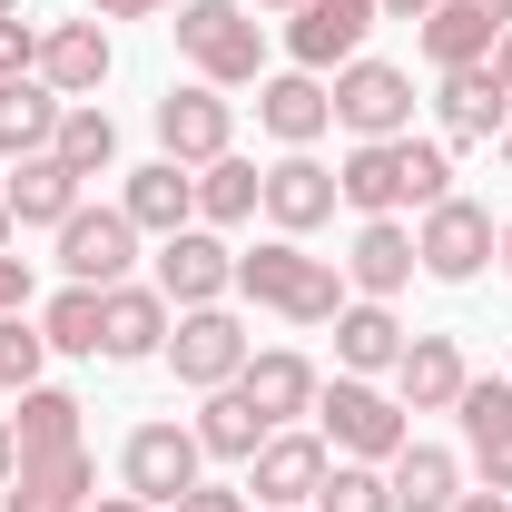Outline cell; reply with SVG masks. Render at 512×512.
Returning a JSON list of instances; mask_svg holds the SVG:
<instances>
[{"instance_id":"1","label":"cell","mask_w":512,"mask_h":512,"mask_svg":"<svg viewBox=\"0 0 512 512\" xmlns=\"http://www.w3.org/2000/svg\"><path fill=\"white\" fill-rule=\"evenodd\" d=\"M10 434H20L10 512H89L99 503V463L79 444V394L69 384H30L20 414H10Z\"/></svg>"},{"instance_id":"2","label":"cell","mask_w":512,"mask_h":512,"mask_svg":"<svg viewBox=\"0 0 512 512\" xmlns=\"http://www.w3.org/2000/svg\"><path fill=\"white\" fill-rule=\"evenodd\" d=\"M335 188H345V207L355 217H404V207H434V197H453V158L444 138H355L345 148V168H335Z\"/></svg>"},{"instance_id":"3","label":"cell","mask_w":512,"mask_h":512,"mask_svg":"<svg viewBox=\"0 0 512 512\" xmlns=\"http://www.w3.org/2000/svg\"><path fill=\"white\" fill-rule=\"evenodd\" d=\"M237 296H256L266 316H286V325H335L345 316V266L306 256V237H266V247L237 256Z\"/></svg>"},{"instance_id":"4","label":"cell","mask_w":512,"mask_h":512,"mask_svg":"<svg viewBox=\"0 0 512 512\" xmlns=\"http://www.w3.org/2000/svg\"><path fill=\"white\" fill-rule=\"evenodd\" d=\"M168 30H178V60H188L207 89H247L256 69H266V30H256L247 0H178Z\"/></svg>"},{"instance_id":"5","label":"cell","mask_w":512,"mask_h":512,"mask_svg":"<svg viewBox=\"0 0 512 512\" xmlns=\"http://www.w3.org/2000/svg\"><path fill=\"white\" fill-rule=\"evenodd\" d=\"M316 424H325V453H335V463H394V453L414 444L404 404H394L375 375H335L316 394Z\"/></svg>"},{"instance_id":"6","label":"cell","mask_w":512,"mask_h":512,"mask_svg":"<svg viewBox=\"0 0 512 512\" xmlns=\"http://www.w3.org/2000/svg\"><path fill=\"white\" fill-rule=\"evenodd\" d=\"M503 247V227H493V207H473V197H434L424 207V227H414V266L434 276V286H473L483 266Z\"/></svg>"},{"instance_id":"7","label":"cell","mask_w":512,"mask_h":512,"mask_svg":"<svg viewBox=\"0 0 512 512\" xmlns=\"http://www.w3.org/2000/svg\"><path fill=\"white\" fill-rule=\"evenodd\" d=\"M197 463H207L197 424H138V434L119 444V483H128V493H138L148 512H168L178 493H188V483H207Z\"/></svg>"},{"instance_id":"8","label":"cell","mask_w":512,"mask_h":512,"mask_svg":"<svg viewBox=\"0 0 512 512\" xmlns=\"http://www.w3.org/2000/svg\"><path fill=\"white\" fill-rule=\"evenodd\" d=\"M247 325L227 316V306H188V316L168 325V365H178V384H197V394H217V384L247 375Z\"/></svg>"},{"instance_id":"9","label":"cell","mask_w":512,"mask_h":512,"mask_svg":"<svg viewBox=\"0 0 512 512\" xmlns=\"http://www.w3.org/2000/svg\"><path fill=\"white\" fill-rule=\"evenodd\" d=\"M158 296L188 316V306H227L237 296V256L217 227H178V237H158Z\"/></svg>"},{"instance_id":"10","label":"cell","mask_w":512,"mask_h":512,"mask_svg":"<svg viewBox=\"0 0 512 512\" xmlns=\"http://www.w3.org/2000/svg\"><path fill=\"white\" fill-rule=\"evenodd\" d=\"M227 148H237V109H227V89L188 79V89H168V99H158V158L207 168V158H227Z\"/></svg>"},{"instance_id":"11","label":"cell","mask_w":512,"mask_h":512,"mask_svg":"<svg viewBox=\"0 0 512 512\" xmlns=\"http://www.w3.org/2000/svg\"><path fill=\"white\" fill-rule=\"evenodd\" d=\"M335 128H355V138H404V128H414V79L394 60H345L335 69Z\"/></svg>"},{"instance_id":"12","label":"cell","mask_w":512,"mask_h":512,"mask_svg":"<svg viewBox=\"0 0 512 512\" xmlns=\"http://www.w3.org/2000/svg\"><path fill=\"white\" fill-rule=\"evenodd\" d=\"M375 20H384L375 0H306V10H286V60L325 79V69L365 60V30Z\"/></svg>"},{"instance_id":"13","label":"cell","mask_w":512,"mask_h":512,"mask_svg":"<svg viewBox=\"0 0 512 512\" xmlns=\"http://www.w3.org/2000/svg\"><path fill=\"white\" fill-rule=\"evenodd\" d=\"M128 256H138L128 207H89L79 197V217L60 227V276L69 286H128Z\"/></svg>"},{"instance_id":"14","label":"cell","mask_w":512,"mask_h":512,"mask_svg":"<svg viewBox=\"0 0 512 512\" xmlns=\"http://www.w3.org/2000/svg\"><path fill=\"white\" fill-rule=\"evenodd\" d=\"M168 325H178V306H168L158 286H99V355H109V365L168 355Z\"/></svg>"},{"instance_id":"15","label":"cell","mask_w":512,"mask_h":512,"mask_svg":"<svg viewBox=\"0 0 512 512\" xmlns=\"http://www.w3.org/2000/svg\"><path fill=\"white\" fill-rule=\"evenodd\" d=\"M256 128L276 148H316L325 128H335V89H325L316 69H276V79H256Z\"/></svg>"},{"instance_id":"16","label":"cell","mask_w":512,"mask_h":512,"mask_svg":"<svg viewBox=\"0 0 512 512\" xmlns=\"http://www.w3.org/2000/svg\"><path fill=\"white\" fill-rule=\"evenodd\" d=\"M463 384H473V365H463L453 335H404V355H394V404L404 414H453Z\"/></svg>"},{"instance_id":"17","label":"cell","mask_w":512,"mask_h":512,"mask_svg":"<svg viewBox=\"0 0 512 512\" xmlns=\"http://www.w3.org/2000/svg\"><path fill=\"white\" fill-rule=\"evenodd\" d=\"M453 424H463V453H473V473L512 493V384L503 375H473L463 384V404H453Z\"/></svg>"},{"instance_id":"18","label":"cell","mask_w":512,"mask_h":512,"mask_svg":"<svg viewBox=\"0 0 512 512\" xmlns=\"http://www.w3.org/2000/svg\"><path fill=\"white\" fill-rule=\"evenodd\" d=\"M335 207H345V188H335V168H316L306 148H286V158L266 168V217H276V237H316Z\"/></svg>"},{"instance_id":"19","label":"cell","mask_w":512,"mask_h":512,"mask_svg":"<svg viewBox=\"0 0 512 512\" xmlns=\"http://www.w3.org/2000/svg\"><path fill=\"white\" fill-rule=\"evenodd\" d=\"M512 30V0H444L434 20H414V40H424V60L434 69H473L493 60V40Z\"/></svg>"},{"instance_id":"20","label":"cell","mask_w":512,"mask_h":512,"mask_svg":"<svg viewBox=\"0 0 512 512\" xmlns=\"http://www.w3.org/2000/svg\"><path fill=\"white\" fill-rule=\"evenodd\" d=\"M237 394H247L256 414H266V434H286L296 414H316V394H325V375L296 355V345H266V355H247V375H237Z\"/></svg>"},{"instance_id":"21","label":"cell","mask_w":512,"mask_h":512,"mask_svg":"<svg viewBox=\"0 0 512 512\" xmlns=\"http://www.w3.org/2000/svg\"><path fill=\"white\" fill-rule=\"evenodd\" d=\"M335 266H345V286H355V296H404V286H414V276H424V266H414V227H404V217H365V227H355V247L335 256Z\"/></svg>"},{"instance_id":"22","label":"cell","mask_w":512,"mask_h":512,"mask_svg":"<svg viewBox=\"0 0 512 512\" xmlns=\"http://www.w3.org/2000/svg\"><path fill=\"white\" fill-rule=\"evenodd\" d=\"M325 463H335V453H325V434H266V444H256V503L266 512H296V503H316V483H325Z\"/></svg>"},{"instance_id":"23","label":"cell","mask_w":512,"mask_h":512,"mask_svg":"<svg viewBox=\"0 0 512 512\" xmlns=\"http://www.w3.org/2000/svg\"><path fill=\"white\" fill-rule=\"evenodd\" d=\"M109 20H50L40 30V79L60 89V99H99V79H109Z\"/></svg>"},{"instance_id":"24","label":"cell","mask_w":512,"mask_h":512,"mask_svg":"<svg viewBox=\"0 0 512 512\" xmlns=\"http://www.w3.org/2000/svg\"><path fill=\"white\" fill-rule=\"evenodd\" d=\"M128 227L138 237H178V227H197V168H178V158H148V168H128Z\"/></svg>"},{"instance_id":"25","label":"cell","mask_w":512,"mask_h":512,"mask_svg":"<svg viewBox=\"0 0 512 512\" xmlns=\"http://www.w3.org/2000/svg\"><path fill=\"white\" fill-rule=\"evenodd\" d=\"M434 119H444V148H483V138H503V128H512V99H503V79L473 60V69H444Z\"/></svg>"},{"instance_id":"26","label":"cell","mask_w":512,"mask_h":512,"mask_svg":"<svg viewBox=\"0 0 512 512\" xmlns=\"http://www.w3.org/2000/svg\"><path fill=\"white\" fill-rule=\"evenodd\" d=\"M60 89L50 79H0V158L20 168V158H50V138H60Z\"/></svg>"},{"instance_id":"27","label":"cell","mask_w":512,"mask_h":512,"mask_svg":"<svg viewBox=\"0 0 512 512\" xmlns=\"http://www.w3.org/2000/svg\"><path fill=\"white\" fill-rule=\"evenodd\" d=\"M394 355H404V325H394V306H375V296H345V316H335V365H345V375H394Z\"/></svg>"},{"instance_id":"28","label":"cell","mask_w":512,"mask_h":512,"mask_svg":"<svg viewBox=\"0 0 512 512\" xmlns=\"http://www.w3.org/2000/svg\"><path fill=\"white\" fill-rule=\"evenodd\" d=\"M0 197H10V227H69L79 217V178H69L60 158H20L0 178Z\"/></svg>"},{"instance_id":"29","label":"cell","mask_w":512,"mask_h":512,"mask_svg":"<svg viewBox=\"0 0 512 512\" xmlns=\"http://www.w3.org/2000/svg\"><path fill=\"white\" fill-rule=\"evenodd\" d=\"M384 483H394V512H453V493H463V453L404 444L394 463H384Z\"/></svg>"},{"instance_id":"30","label":"cell","mask_w":512,"mask_h":512,"mask_svg":"<svg viewBox=\"0 0 512 512\" xmlns=\"http://www.w3.org/2000/svg\"><path fill=\"white\" fill-rule=\"evenodd\" d=\"M50 158H60L79 188H89V178H109V168H119V119H109L99 99H69V109H60V138H50Z\"/></svg>"},{"instance_id":"31","label":"cell","mask_w":512,"mask_h":512,"mask_svg":"<svg viewBox=\"0 0 512 512\" xmlns=\"http://www.w3.org/2000/svg\"><path fill=\"white\" fill-rule=\"evenodd\" d=\"M256 207H266V168H256V158L227 148V158L197 168V227H247Z\"/></svg>"},{"instance_id":"32","label":"cell","mask_w":512,"mask_h":512,"mask_svg":"<svg viewBox=\"0 0 512 512\" xmlns=\"http://www.w3.org/2000/svg\"><path fill=\"white\" fill-rule=\"evenodd\" d=\"M197 444L217 453V463H256V444H266V414H256L237 384H217V394L197 404Z\"/></svg>"},{"instance_id":"33","label":"cell","mask_w":512,"mask_h":512,"mask_svg":"<svg viewBox=\"0 0 512 512\" xmlns=\"http://www.w3.org/2000/svg\"><path fill=\"white\" fill-rule=\"evenodd\" d=\"M40 335H50V355H99V286H60Z\"/></svg>"},{"instance_id":"34","label":"cell","mask_w":512,"mask_h":512,"mask_svg":"<svg viewBox=\"0 0 512 512\" xmlns=\"http://www.w3.org/2000/svg\"><path fill=\"white\" fill-rule=\"evenodd\" d=\"M316 512H394V483H384V463H325Z\"/></svg>"},{"instance_id":"35","label":"cell","mask_w":512,"mask_h":512,"mask_svg":"<svg viewBox=\"0 0 512 512\" xmlns=\"http://www.w3.org/2000/svg\"><path fill=\"white\" fill-rule=\"evenodd\" d=\"M40 355H50V335L30 316H0V394H30L40 384Z\"/></svg>"},{"instance_id":"36","label":"cell","mask_w":512,"mask_h":512,"mask_svg":"<svg viewBox=\"0 0 512 512\" xmlns=\"http://www.w3.org/2000/svg\"><path fill=\"white\" fill-rule=\"evenodd\" d=\"M0 79H40V20L30 10L0 20Z\"/></svg>"},{"instance_id":"37","label":"cell","mask_w":512,"mask_h":512,"mask_svg":"<svg viewBox=\"0 0 512 512\" xmlns=\"http://www.w3.org/2000/svg\"><path fill=\"white\" fill-rule=\"evenodd\" d=\"M168 512H247V493H237V483H188Z\"/></svg>"},{"instance_id":"38","label":"cell","mask_w":512,"mask_h":512,"mask_svg":"<svg viewBox=\"0 0 512 512\" xmlns=\"http://www.w3.org/2000/svg\"><path fill=\"white\" fill-rule=\"evenodd\" d=\"M0 316H30V256L0 247Z\"/></svg>"},{"instance_id":"39","label":"cell","mask_w":512,"mask_h":512,"mask_svg":"<svg viewBox=\"0 0 512 512\" xmlns=\"http://www.w3.org/2000/svg\"><path fill=\"white\" fill-rule=\"evenodd\" d=\"M158 10H178V0H89V20H158Z\"/></svg>"},{"instance_id":"40","label":"cell","mask_w":512,"mask_h":512,"mask_svg":"<svg viewBox=\"0 0 512 512\" xmlns=\"http://www.w3.org/2000/svg\"><path fill=\"white\" fill-rule=\"evenodd\" d=\"M453 512H512V493H493V483H483V493H453Z\"/></svg>"},{"instance_id":"41","label":"cell","mask_w":512,"mask_h":512,"mask_svg":"<svg viewBox=\"0 0 512 512\" xmlns=\"http://www.w3.org/2000/svg\"><path fill=\"white\" fill-rule=\"evenodd\" d=\"M384 20H434V10H444V0H375Z\"/></svg>"},{"instance_id":"42","label":"cell","mask_w":512,"mask_h":512,"mask_svg":"<svg viewBox=\"0 0 512 512\" xmlns=\"http://www.w3.org/2000/svg\"><path fill=\"white\" fill-rule=\"evenodd\" d=\"M483 69L503 79V99H512V30H503V40H493V60H483Z\"/></svg>"},{"instance_id":"43","label":"cell","mask_w":512,"mask_h":512,"mask_svg":"<svg viewBox=\"0 0 512 512\" xmlns=\"http://www.w3.org/2000/svg\"><path fill=\"white\" fill-rule=\"evenodd\" d=\"M20 473V434H10V414H0V483Z\"/></svg>"},{"instance_id":"44","label":"cell","mask_w":512,"mask_h":512,"mask_svg":"<svg viewBox=\"0 0 512 512\" xmlns=\"http://www.w3.org/2000/svg\"><path fill=\"white\" fill-rule=\"evenodd\" d=\"M89 512H148V503H138V493H99Z\"/></svg>"},{"instance_id":"45","label":"cell","mask_w":512,"mask_h":512,"mask_svg":"<svg viewBox=\"0 0 512 512\" xmlns=\"http://www.w3.org/2000/svg\"><path fill=\"white\" fill-rule=\"evenodd\" d=\"M493 256H503V276H512V217H503V247H493Z\"/></svg>"},{"instance_id":"46","label":"cell","mask_w":512,"mask_h":512,"mask_svg":"<svg viewBox=\"0 0 512 512\" xmlns=\"http://www.w3.org/2000/svg\"><path fill=\"white\" fill-rule=\"evenodd\" d=\"M10 237H20V227H10V197H0V247H10Z\"/></svg>"},{"instance_id":"47","label":"cell","mask_w":512,"mask_h":512,"mask_svg":"<svg viewBox=\"0 0 512 512\" xmlns=\"http://www.w3.org/2000/svg\"><path fill=\"white\" fill-rule=\"evenodd\" d=\"M247 10H306V0H247Z\"/></svg>"},{"instance_id":"48","label":"cell","mask_w":512,"mask_h":512,"mask_svg":"<svg viewBox=\"0 0 512 512\" xmlns=\"http://www.w3.org/2000/svg\"><path fill=\"white\" fill-rule=\"evenodd\" d=\"M503 178H512V128H503Z\"/></svg>"},{"instance_id":"49","label":"cell","mask_w":512,"mask_h":512,"mask_svg":"<svg viewBox=\"0 0 512 512\" xmlns=\"http://www.w3.org/2000/svg\"><path fill=\"white\" fill-rule=\"evenodd\" d=\"M10 10H20V0H0V20H10Z\"/></svg>"},{"instance_id":"50","label":"cell","mask_w":512,"mask_h":512,"mask_svg":"<svg viewBox=\"0 0 512 512\" xmlns=\"http://www.w3.org/2000/svg\"><path fill=\"white\" fill-rule=\"evenodd\" d=\"M296 512H306V503H296Z\"/></svg>"}]
</instances>
